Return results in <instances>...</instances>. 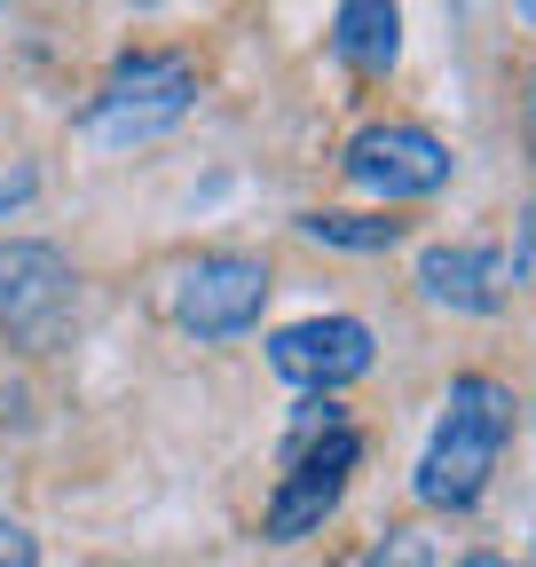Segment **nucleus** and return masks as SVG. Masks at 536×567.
I'll return each mask as SVG.
<instances>
[{"mask_svg": "<svg viewBox=\"0 0 536 567\" xmlns=\"http://www.w3.org/2000/svg\"><path fill=\"white\" fill-rule=\"evenodd\" d=\"M513 237H520V252H513V284H536V205H520Z\"/></svg>", "mask_w": 536, "mask_h": 567, "instance_id": "14", "label": "nucleus"}, {"mask_svg": "<svg viewBox=\"0 0 536 567\" xmlns=\"http://www.w3.org/2000/svg\"><path fill=\"white\" fill-rule=\"evenodd\" d=\"M300 237H316L331 252H394L402 221H386V213H300Z\"/></svg>", "mask_w": 536, "mask_h": 567, "instance_id": "10", "label": "nucleus"}, {"mask_svg": "<svg viewBox=\"0 0 536 567\" xmlns=\"http://www.w3.org/2000/svg\"><path fill=\"white\" fill-rule=\"evenodd\" d=\"M189 103H197L189 55H126V63H111V80L87 95L80 134L95 142V151H134V142L182 126Z\"/></svg>", "mask_w": 536, "mask_h": 567, "instance_id": "2", "label": "nucleus"}, {"mask_svg": "<svg viewBox=\"0 0 536 567\" xmlns=\"http://www.w3.org/2000/svg\"><path fill=\"white\" fill-rule=\"evenodd\" d=\"M331 55L363 80H386L402 63V9L394 0H340V17H331Z\"/></svg>", "mask_w": 536, "mask_h": 567, "instance_id": "9", "label": "nucleus"}, {"mask_svg": "<svg viewBox=\"0 0 536 567\" xmlns=\"http://www.w3.org/2000/svg\"><path fill=\"white\" fill-rule=\"evenodd\" d=\"M268 363L300 394H340L379 363V347H371V323H355V316H308L268 339Z\"/></svg>", "mask_w": 536, "mask_h": 567, "instance_id": "6", "label": "nucleus"}, {"mask_svg": "<svg viewBox=\"0 0 536 567\" xmlns=\"http://www.w3.org/2000/svg\"><path fill=\"white\" fill-rule=\"evenodd\" d=\"M285 457L292 465H285L277 496H268V513H260L268 544H300V536H316L331 513H340V496H348V481L363 465V434H355V425H323V434L292 442Z\"/></svg>", "mask_w": 536, "mask_h": 567, "instance_id": "3", "label": "nucleus"}, {"mask_svg": "<svg viewBox=\"0 0 536 567\" xmlns=\"http://www.w3.org/2000/svg\"><path fill=\"white\" fill-rule=\"evenodd\" d=\"M32 189H40V174H32L24 158H0V221H9V213H17Z\"/></svg>", "mask_w": 536, "mask_h": 567, "instance_id": "12", "label": "nucleus"}, {"mask_svg": "<svg viewBox=\"0 0 536 567\" xmlns=\"http://www.w3.org/2000/svg\"><path fill=\"white\" fill-rule=\"evenodd\" d=\"M371 567H434V544H426V528H386V544L371 551Z\"/></svg>", "mask_w": 536, "mask_h": 567, "instance_id": "11", "label": "nucleus"}, {"mask_svg": "<svg viewBox=\"0 0 536 567\" xmlns=\"http://www.w3.org/2000/svg\"><path fill=\"white\" fill-rule=\"evenodd\" d=\"M513 9H520V17H528V24H536V0H513Z\"/></svg>", "mask_w": 536, "mask_h": 567, "instance_id": "17", "label": "nucleus"}, {"mask_svg": "<svg viewBox=\"0 0 536 567\" xmlns=\"http://www.w3.org/2000/svg\"><path fill=\"white\" fill-rule=\"evenodd\" d=\"M134 9H151V0H134Z\"/></svg>", "mask_w": 536, "mask_h": 567, "instance_id": "18", "label": "nucleus"}, {"mask_svg": "<svg viewBox=\"0 0 536 567\" xmlns=\"http://www.w3.org/2000/svg\"><path fill=\"white\" fill-rule=\"evenodd\" d=\"M520 134H528V151H536V71L520 80Z\"/></svg>", "mask_w": 536, "mask_h": 567, "instance_id": "15", "label": "nucleus"}, {"mask_svg": "<svg viewBox=\"0 0 536 567\" xmlns=\"http://www.w3.org/2000/svg\"><path fill=\"white\" fill-rule=\"evenodd\" d=\"M457 567H505V559H489V551H474V559H457Z\"/></svg>", "mask_w": 536, "mask_h": 567, "instance_id": "16", "label": "nucleus"}, {"mask_svg": "<svg viewBox=\"0 0 536 567\" xmlns=\"http://www.w3.org/2000/svg\"><path fill=\"white\" fill-rule=\"evenodd\" d=\"M72 292H80V276L72 260H63L55 245H0V323H9L17 339H55V323L72 316Z\"/></svg>", "mask_w": 536, "mask_h": 567, "instance_id": "7", "label": "nucleus"}, {"mask_svg": "<svg viewBox=\"0 0 536 567\" xmlns=\"http://www.w3.org/2000/svg\"><path fill=\"white\" fill-rule=\"evenodd\" d=\"M340 166H348L355 189L402 205V197H434V189L450 182V142L426 134V126H411V118H386V126H363V134L348 142Z\"/></svg>", "mask_w": 536, "mask_h": 567, "instance_id": "5", "label": "nucleus"}, {"mask_svg": "<svg viewBox=\"0 0 536 567\" xmlns=\"http://www.w3.org/2000/svg\"><path fill=\"white\" fill-rule=\"evenodd\" d=\"M0 567H40L32 528H24V520H9V513H0Z\"/></svg>", "mask_w": 536, "mask_h": 567, "instance_id": "13", "label": "nucleus"}, {"mask_svg": "<svg viewBox=\"0 0 536 567\" xmlns=\"http://www.w3.org/2000/svg\"><path fill=\"white\" fill-rule=\"evenodd\" d=\"M419 292L450 316H497L505 300V268L489 245H426L419 252Z\"/></svg>", "mask_w": 536, "mask_h": 567, "instance_id": "8", "label": "nucleus"}, {"mask_svg": "<svg viewBox=\"0 0 536 567\" xmlns=\"http://www.w3.org/2000/svg\"><path fill=\"white\" fill-rule=\"evenodd\" d=\"M505 442H513V386H497L489 371L450 379L442 425H434V442H426V457H419V473H411L419 505H434V513H474L482 488H489V473H497V457H505Z\"/></svg>", "mask_w": 536, "mask_h": 567, "instance_id": "1", "label": "nucleus"}, {"mask_svg": "<svg viewBox=\"0 0 536 567\" xmlns=\"http://www.w3.org/2000/svg\"><path fill=\"white\" fill-rule=\"evenodd\" d=\"M268 308V268L245 252H206L166 284V316L189 339H245Z\"/></svg>", "mask_w": 536, "mask_h": 567, "instance_id": "4", "label": "nucleus"}]
</instances>
